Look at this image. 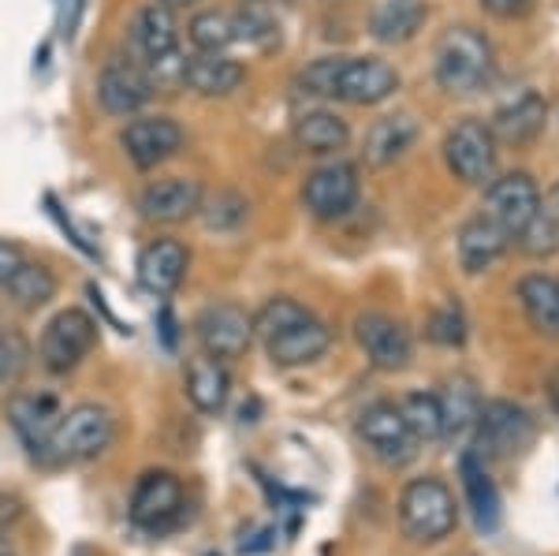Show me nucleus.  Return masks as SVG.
<instances>
[{"mask_svg": "<svg viewBox=\"0 0 559 556\" xmlns=\"http://www.w3.org/2000/svg\"><path fill=\"white\" fill-rule=\"evenodd\" d=\"M187 38L198 52H228L236 45V26H231V15L221 12V8H205L198 12L191 26H187Z\"/></svg>", "mask_w": 559, "mask_h": 556, "instance_id": "2f4dec72", "label": "nucleus"}, {"mask_svg": "<svg viewBox=\"0 0 559 556\" xmlns=\"http://www.w3.org/2000/svg\"><path fill=\"white\" fill-rule=\"evenodd\" d=\"M481 4H485V12L500 15V20H511V15L526 12L530 0H481Z\"/></svg>", "mask_w": 559, "mask_h": 556, "instance_id": "a19ab883", "label": "nucleus"}, {"mask_svg": "<svg viewBox=\"0 0 559 556\" xmlns=\"http://www.w3.org/2000/svg\"><path fill=\"white\" fill-rule=\"evenodd\" d=\"M0 556H15V542H12V531H8V523H0Z\"/></svg>", "mask_w": 559, "mask_h": 556, "instance_id": "c03bdc74", "label": "nucleus"}, {"mask_svg": "<svg viewBox=\"0 0 559 556\" xmlns=\"http://www.w3.org/2000/svg\"><path fill=\"white\" fill-rule=\"evenodd\" d=\"M492 45L474 26H452L437 45V83L455 97H466L489 83Z\"/></svg>", "mask_w": 559, "mask_h": 556, "instance_id": "39448f33", "label": "nucleus"}, {"mask_svg": "<svg viewBox=\"0 0 559 556\" xmlns=\"http://www.w3.org/2000/svg\"><path fill=\"white\" fill-rule=\"evenodd\" d=\"M157 4H165L168 12H176V8H194L198 0H157Z\"/></svg>", "mask_w": 559, "mask_h": 556, "instance_id": "a18cd8bd", "label": "nucleus"}, {"mask_svg": "<svg viewBox=\"0 0 559 556\" xmlns=\"http://www.w3.org/2000/svg\"><path fill=\"white\" fill-rule=\"evenodd\" d=\"M508 244H511L508 232L481 213V217L466 221L459 228V262H463L466 273H485L489 265L500 262Z\"/></svg>", "mask_w": 559, "mask_h": 556, "instance_id": "5701e85b", "label": "nucleus"}, {"mask_svg": "<svg viewBox=\"0 0 559 556\" xmlns=\"http://www.w3.org/2000/svg\"><path fill=\"white\" fill-rule=\"evenodd\" d=\"M202 199L205 191L194 176H165L153 179L146 191L139 194V213L153 224H183L198 217Z\"/></svg>", "mask_w": 559, "mask_h": 556, "instance_id": "dca6fc26", "label": "nucleus"}, {"mask_svg": "<svg viewBox=\"0 0 559 556\" xmlns=\"http://www.w3.org/2000/svg\"><path fill=\"white\" fill-rule=\"evenodd\" d=\"M23 366H26V344L15 333L0 329V385L20 378Z\"/></svg>", "mask_w": 559, "mask_h": 556, "instance_id": "58836bf2", "label": "nucleus"}, {"mask_svg": "<svg viewBox=\"0 0 559 556\" xmlns=\"http://www.w3.org/2000/svg\"><path fill=\"white\" fill-rule=\"evenodd\" d=\"M187 265H191V255L179 239H153L139 255V281L150 295L168 299L183 284Z\"/></svg>", "mask_w": 559, "mask_h": 556, "instance_id": "aec40b11", "label": "nucleus"}, {"mask_svg": "<svg viewBox=\"0 0 559 556\" xmlns=\"http://www.w3.org/2000/svg\"><path fill=\"white\" fill-rule=\"evenodd\" d=\"M254 336L265 344L273 366H284V370L313 363L332 347L329 326L287 295H276L254 314Z\"/></svg>", "mask_w": 559, "mask_h": 556, "instance_id": "f257e3e1", "label": "nucleus"}, {"mask_svg": "<svg viewBox=\"0 0 559 556\" xmlns=\"http://www.w3.org/2000/svg\"><path fill=\"white\" fill-rule=\"evenodd\" d=\"M183 385H187V400L194 403L202 415H221L228 407L231 397V374L221 358L213 355H194L183 370Z\"/></svg>", "mask_w": 559, "mask_h": 556, "instance_id": "4be33fe9", "label": "nucleus"}, {"mask_svg": "<svg viewBox=\"0 0 559 556\" xmlns=\"http://www.w3.org/2000/svg\"><path fill=\"white\" fill-rule=\"evenodd\" d=\"M60 415H64V407H60V400L52 392H15L8 400V423H12V429L20 434V441L34 460L45 456V445H49Z\"/></svg>", "mask_w": 559, "mask_h": 556, "instance_id": "a211bd4d", "label": "nucleus"}, {"mask_svg": "<svg viewBox=\"0 0 559 556\" xmlns=\"http://www.w3.org/2000/svg\"><path fill=\"white\" fill-rule=\"evenodd\" d=\"M477 445L485 456L496 460H511L522 448L534 445V418L511 400H489L481 403V415H477Z\"/></svg>", "mask_w": 559, "mask_h": 556, "instance_id": "9d476101", "label": "nucleus"}, {"mask_svg": "<svg viewBox=\"0 0 559 556\" xmlns=\"http://www.w3.org/2000/svg\"><path fill=\"white\" fill-rule=\"evenodd\" d=\"M116 441V418L102 403H79L60 415L57 429H52L49 445H45L41 463L52 468H71V463H90L105 456Z\"/></svg>", "mask_w": 559, "mask_h": 556, "instance_id": "f03ea898", "label": "nucleus"}, {"mask_svg": "<svg viewBox=\"0 0 559 556\" xmlns=\"http://www.w3.org/2000/svg\"><path fill=\"white\" fill-rule=\"evenodd\" d=\"M429 336L444 347H459L466 340V318L459 314V307H444L440 314H432L429 321Z\"/></svg>", "mask_w": 559, "mask_h": 556, "instance_id": "4c0bfd02", "label": "nucleus"}, {"mask_svg": "<svg viewBox=\"0 0 559 556\" xmlns=\"http://www.w3.org/2000/svg\"><path fill=\"white\" fill-rule=\"evenodd\" d=\"M157 326H160V336H165V347H168V352H173V347H176V318H173V310L160 307V314H157Z\"/></svg>", "mask_w": 559, "mask_h": 556, "instance_id": "79ce46f5", "label": "nucleus"}, {"mask_svg": "<svg viewBox=\"0 0 559 556\" xmlns=\"http://www.w3.org/2000/svg\"><path fill=\"white\" fill-rule=\"evenodd\" d=\"M540 213H545V217H552L559 224V184L545 194V202H540Z\"/></svg>", "mask_w": 559, "mask_h": 556, "instance_id": "37998d69", "label": "nucleus"}, {"mask_svg": "<svg viewBox=\"0 0 559 556\" xmlns=\"http://www.w3.org/2000/svg\"><path fill=\"white\" fill-rule=\"evenodd\" d=\"M537 213H540V191L526 173L492 179L489 191H485V217L500 224L508 236L526 228Z\"/></svg>", "mask_w": 559, "mask_h": 556, "instance_id": "2eb2a0df", "label": "nucleus"}, {"mask_svg": "<svg viewBox=\"0 0 559 556\" xmlns=\"http://www.w3.org/2000/svg\"><path fill=\"white\" fill-rule=\"evenodd\" d=\"M545 120H548V109L537 94H519L515 102H508L500 113L492 116V134H500L503 142H534L540 131H545Z\"/></svg>", "mask_w": 559, "mask_h": 556, "instance_id": "a878e982", "label": "nucleus"}, {"mask_svg": "<svg viewBox=\"0 0 559 556\" xmlns=\"http://www.w3.org/2000/svg\"><path fill=\"white\" fill-rule=\"evenodd\" d=\"M153 83L134 57H108L97 75V102L108 116H134L150 105Z\"/></svg>", "mask_w": 559, "mask_h": 556, "instance_id": "f8f14e48", "label": "nucleus"}, {"mask_svg": "<svg viewBox=\"0 0 559 556\" xmlns=\"http://www.w3.org/2000/svg\"><path fill=\"white\" fill-rule=\"evenodd\" d=\"M519 299L526 318L540 333L559 336V281L556 276H526L519 284Z\"/></svg>", "mask_w": 559, "mask_h": 556, "instance_id": "7c9ffc66", "label": "nucleus"}, {"mask_svg": "<svg viewBox=\"0 0 559 556\" xmlns=\"http://www.w3.org/2000/svg\"><path fill=\"white\" fill-rule=\"evenodd\" d=\"M355 336L362 344V352L377 370H407L414 358V344L411 333L388 314H362L355 321Z\"/></svg>", "mask_w": 559, "mask_h": 556, "instance_id": "f3484780", "label": "nucleus"}, {"mask_svg": "<svg viewBox=\"0 0 559 556\" xmlns=\"http://www.w3.org/2000/svg\"><path fill=\"white\" fill-rule=\"evenodd\" d=\"M403 418H407L411 434L421 441H440L444 437V423H440V400L432 392H411L407 400L400 403Z\"/></svg>", "mask_w": 559, "mask_h": 556, "instance_id": "473e14b6", "label": "nucleus"}, {"mask_svg": "<svg viewBox=\"0 0 559 556\" xmlns=\"http://www.w3.org/2000/svg\"><path fill=\"white\" fill-rule=\"evenodd\" d=\"M250 213V202L242 199L239 191H216L210 202L202 199V210H198V217L210 232H236L242 221H247Z\"/></svg>", "mask_w": 559, "mask_h": 556, "instance_id": "f704fd0d", "label": "nucleus"}, {"mask_svg": "<svg viewBox=\"0 0 559 556\" xmlns=\"http://www.w3.org/2000/svg\"><path fill=\"white\" fill-rule=\"evenodd\" d=\"M459 474H463V489H466V500H471V512H474V523L481 527L485 534L500 527V493H496L492 478L485 474V463L477 452H463L459 460Z\"/></svg>", "mask_w": 559, "mask_h": 556, "instance_id": "393cba45", "label": "nucleus"}, {"mask_svg": "<svg viewBox=\"0 0 559 556\" xmlns=\"http://www.w3.org/2000/svg\"><path fill=\"white\" fill-rule=\"evenodd\" d=\"M515 244H519V250H526V255H534V258L556 255L559 250V224L552 217H545V213H537L526 228L515 232Z\"/></svg>", "mask_w": 559, "mask_h": 556, "instance_id": "c9c22d12", "label": "nucleus"}, {"mask_svg": "<svg viewBox=\"0 0 559 556\" xmlns=\"http://www.w3.org/2000/svg\"><path fill=\"white\" fill-rule=\"evenodd\" d=\"M440 423H444V437H463L466 429L477 426L481 415V392L474 389L471 378H455L440 392Z\"/></svg>", "mask_w": 559, "mask_h": 556, "instance_id": "c756f323", "label": "nucleus"}, {"mask_svg": "<svg viewBox=\"0 0 559 556\" xmlns=\"http://www.w3.org/2000/svg\"><path fill=\"white\" fill-rule=\"evenodd\" d=\"M97 347V321L86 310L68 307L41 329L38 358L49 374H71Z\"/></svg>", "mask_w": 559, "mask_h": 556, "instance_id": "423d86ee", "label": "nucleus"}, {"mask_svg": "<svg viewBox=\"0 0 559 556\" xmlns=\"http://www.w3.org/2000/svg\"><path fill=\"white\" fill-rule=\"evenodd\" d=\"M134 45H139L142 68H146L153 90L165 86L176 90L183 86V68L187 57L179 49V26L176 15L168 12L165 4H146L139 15H134Z\"/></svg>", "mask_w": 559, "mask_h": 556, "instance_id": "20e7f679", "label": "nucleus"}, {"mask_svg": "<svg viewBox=\"0 0 559 556\" xmlns=\"http://www.w3.org/2000/svg\"><path fill=\"white\" fill-rule=\"evenodd\" d=\"M426 23V0H381L373 8V38L384 45H403Z\"/></svg>", "mask_w": 559, "mask_h": 556, "instance_id": "bb28decb", "label": "nucleus"}, {"mask_svg": "<svg viewBox=\"0 0 559 556\" xmlns=\"http://www.w3.org/2000/svg\"><path fill=\"white\" fill-rule=\"evenodd\" d=\"M194 336L202 352L221 358V363L242 358L254 344V314H247L239 303H213V307L198 314Z\"/></svg>", "mask_w": 559, "mask_h": 556, "instance_id": "1a4fd4ad", "label": "nucleus"}, {"mask_svg": "<svg viewBox=\"0 0 559 556\" xmlns=\"http://www.w3.org/2000/svg\"><path fill=\"white\" fill-rule=\"evenodd\" d=\"M358 202V168L347 161H332L306 176L302 184V205L318 221H340L355 210Z\"/></svg>", "mask_w": 559, "mask_h": 556, "instance_id": "9b49d317", "label": "nucleus"}, {"mask_svg": "<svg viewBox=\"0 0 559 556\" xmlns=\"http://www.w3.org/2000/svg\"><path fill=\"white\" fill-rule=\"evenodd\" d=\"M210 556H216V553H210Z\"/></svg>", "mask_w": 559, "mask_h": 556, "instance_id": "de8ad7c7", "label": "nucleus"}, {"mask_svg": "<svg viewBox=\"0 0 559 556\" xmlns=\"http://www.w3.org/2000/svg\"><path fill=\"white\" fill-rule=\"evenodd\" d=\"M120 146L131 157L134 168L153 173V168L173 161L183 150V128H179L173 116H139V120H131L123 128Z\"/></svg>", "mask_w": 559, "mask_h": 556, "instance_id": "ddd939ff", "label": "nucleus"}, {"mask_svg": "<svg viewBox=\"0 0 559 556\" xmlns=\"http://www.w3.org/2000/svg\"><path fill=\"white\" fill-rule=\"evenodd\" d=\"M183 508H187L183 482H179L173 471H146L139 482H134L128 516L139 531L165 534L183 519Z\"/></svg>", "mask_w": 559, "mask_h": 556, "instance_id": "0eeeda50", "label": "nucleus"}, {"mask_svg": "<svg viewBox=\"0 0 559 556\" xmlns=\"http://www.w3.org/2000/svg\"><path fill=\"white\" fill-rule=\"evenodd\" d=\"M358 437H362V445L384 468H407L414 456H418V437L411 434L400 403H388V400L369 403L362 415H358Z\"/></svg>", "mask_w": 559, "mask_h": 556, "instance_id": "6e6552de", "label": "nucleus"}, {"mask_svg": "<svg viewBox=\"0 0 559 556\" xmlns=\"http://www.w3.org/2000/svg\"><path fill=\"white\" fill-rule=\"evenodd\" d=\"M448 168L463 184H489L496 173V134L477 120H463L444 139Z\"/></svg>", "mask_w": 559, "mask_h": 556, "instance_id": "4468645a", "label": "nucleus"}, {"mask_svg": "<svg viewBox=\"0 0 559 556\" xmlns=\"http://www.w3.org/2000/svg\"><path fill=\"white\" fill-rule=\"evenodd\" d=\"M414 139H418V123H414V116L395 113V116L377 120L373 128L366 131L362 154H366L369 165L384 168V165H395V161L407 154V150L414 146Z\"/></svg>", "mask_w": 559, "mask_h": 556, "instance_id": "b1692460", "label": "nucleus"}, {"mask_svg": "<svg viewBox=\"0 0 559 556\" xmlns=\"http://www.w3.org/2000/svg\"><path fill=\"white\" fill-rule=\"evenodd\" d=\"M340 68H344V57H321L313 64H306L299 75V90L310 97H336V79Z\"/></svg>", "mask_w": 559, "mask_h": 556, "instance_id": "e433bc0d", "label": "nucleus"}, {"mask_svg": "<svg viewBox=\"0 0 559 556\" xmlns=\"http://www.w3.org/2000/svg\"><path fill=\"white\" fill-rule=\"evenodd\" d=\"M247 4H254V0H247Z\"/></svg>", "mask_w": 559, "mask_h": 556, "instance_id": "49530a36", "label": "nucleus"}, {"mask_svg": "<svg viewBox=\"0 0 559 556\" xmlns=\"http://www.w3.org/2000/svg\"><path fill=\"white\" fill-rule=\"evenodd\" d=\"M26 262L23 247L12 244V239H0V292L8 288V281L15 276V269H20Z\"/></svg>", "mask_w": 559, "mask_h": 556, "instance_id": "ea45409f", "label": "nucleus"}, {"mask_svg": "<svg viewBox=\"0 0 559 556\" xmlns=\"http://www.w3.org/2000/svg\"><path fill=\"white\" fill-rule=\"evenodd\" d=\"M400 90V75L388 60H377V57H355L347 60L344 57V68H340V79H336V97L347 105H381L388 97Z\"/></svg>", "mask_w": 559, "mask_h": 556, "instance_id": "6ab92c4d", "label": "nucleus"}, {"mask_svg": "<svg viewBox=\"0 0 559 556\" xmlns=\"http://www.w3.org/2000/svg\"><path fill=\"white\" fill-rule=\"evenodd\" d=\"M4 295L15 310L34 314V310H41L45 303L57 299V276H52V269H45L41 262H31V258H26V262L15 269L12 281H8Z\"/></svg>", "mask_w": 559, "mask_h": 556, "instance_id": "c85d7f7f", "label": "nucleus"}, {"mask_svg": "<svg viewBox=\"0 0 559 556\" xmlns=\"http://www.w3.org/2000/svg\"><path fill=\"white\" fill-rule=\"evenodd\" d=\"M295 142H299L306 154H336V150H344L350 142V128L336 113L313 109L295 120Z\"/></svg>", "mask_w": 559, "mask_h": 556, "instance_id": "cd10ccee", "label": "nucleus"}, {"mask_svg": "<svg viewBox=\"0 0 559 556\" xmlns=\"http://www.w3.org/2000/svg\"><path fill=\"white\" fill-rule=\"evenodd\" d=\"M231 26H236V42L258 52H273L280 45V23L261 8H242L239 15H231Z\"/></svg>", "mask_w": 559, "mask_h": 556, "instance_id": "72a5a7b5", "label": "nucleus"}, {"mask_svg": "<svg viewBox=\"0 0 559 556\" xmlns=\"http://www.w3.org/2000/svg\"><path fill=\"white\" fill-rule=\"evenodd\" d=\"M400 527L418 545L444 542L459 527V505L448 482L432 478V474L407 482L400 493Z\"/></svg>", "mask_w": 559, "mask_h": 556, "instance_id": "7ed1b4c3", "label": "nucleus"}, {"mask_svg": "<svg viewBox=\"0 0 559 556\" xmlns=\"http://www.w3.org/2000/svg\"><path fill=\"white\" fill-rule=\"evenodd\" d=\"M242 79H247V68L228 52H194L183 68V86H191L198 97H231Z\"/></svg>", "mask_w": 559, "mask_h": 556, "instance_id": "412c9836", "label": "nucleus"}]
</instances>
